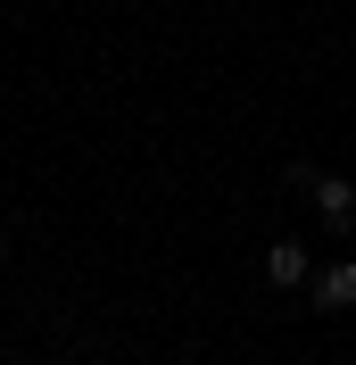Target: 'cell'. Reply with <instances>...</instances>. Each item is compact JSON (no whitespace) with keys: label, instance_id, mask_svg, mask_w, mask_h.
Returning a JSON list of instances; mask_svg holds the SVG:
<instances>
[{"label":"cell","instance_id":"4","mask_svg":"<svg viewBox=\"0 0 356 365\" xmlns=\"http://www.w3.org/2000/svg\"><path fill=\"white\" fill-rule=\"evenodd\" d=\"M0 257H9V241H0Z\"/></svg>","mask_w":356,"mask_h":365},{"label":"cell","instance_id":"2","mask_svg":"<svg viewBox=\"0 0 356 365\" xmlns=\"http://www.w3.org/2000/svg\"><path fill=\"white\" fill-rule=\"evenodd\" d=\"M307 299L323 307V316H340V307H356V257H340V266H323L307 282Z\"/></svg>","mask_w":356,"mask_h":365},{"label":"cell","instance_id":"3","mask_svg":"<svg viewBox=\"0 0 356 365\" xmlns=\"http://www.w3.org/2000/svg\"><path fill=\"white\" fill-rule=\"evenodd\" d=\"M266 282H282V291H298V282H315L307 250H298V241H273V250H266Z\"/></svg>","mask_w":356,"mask_h":365},{"label":"cell","instance_id":"1","mask_svg":"<svg viewBox=\"0 0 356 365\" xmlns=\"http://www.w3.org/2000/svg\"><path fill=\"white\" fill-rule=\"evenodd\" d=\"M307 200H315V216H323L332 232L356 225V182H348V175H315V182H307Z\"/></svg>","mask_w":356,"mask_h":365}]
</instances>
